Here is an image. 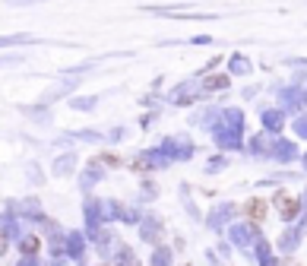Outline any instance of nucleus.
Returning a JSON list of instances; mask_svg holds the SVG:
<instances>
[{
    "instance_id": "nucleus-1",
    "label": "nucleus",
    "mask_w": 307,
    "mask_h": 266,
    "mask_svg": "<svg viewBox=\"0 0 307 266\" xmlns=\"http://www.w3.org/2000/svg\"><path fill=\"white\" fill-rule=\"evenodd\" d=\"M276 209L282 213V219H295L298 209H301V203H298L292 194H279V197H276Z\"/></svg>"
},
{
    "instance_id": "nucleus-2",
    "label": "nucleus",
    "mask_w": 307,
    "mask_h": 266,
    "mask_svg": "<svg viewBox=\"0 0 307 266\" xmlns=\"http://www.w3.org/2000/svg\"><path fill=\"white\" fill-rule=\"evenodd\" d=\"M244 216H247L250 222H263V219H266V200H263V197L247 200V203H244Z\"/></svg>"
},
{
    "instance_id": "nucleus-3",
    "label": "nucleus",
    "mask_w": 307,
    "mask_h": 266,
    "mask_svg": "<svg viewBox=\"0 0 307 266\" xmlns=\"http://www.w3.org/2000/svg\"><path fill=\"white\" fill-rule=\"evenodd\" d=\"M120 266H139L133 260V254H130V247H120Z\"/></svg>"
},
{
    "instance_id": "nucleus-4",
    "label": "nucleus",
    "mask_w": 307,
    "mask_h": 266,
    "mask_svg": "<svg viewBox=\"0 0 307 266\" xmlns=\"http://www.w3.org/2000/svg\"><path fill=\"white\" fill-rule=\"evenodd\" d=\"M23 251H26V254H35V251H38V241H35V238H26V241H23Z\"/></svg>"
}]
</instances>
